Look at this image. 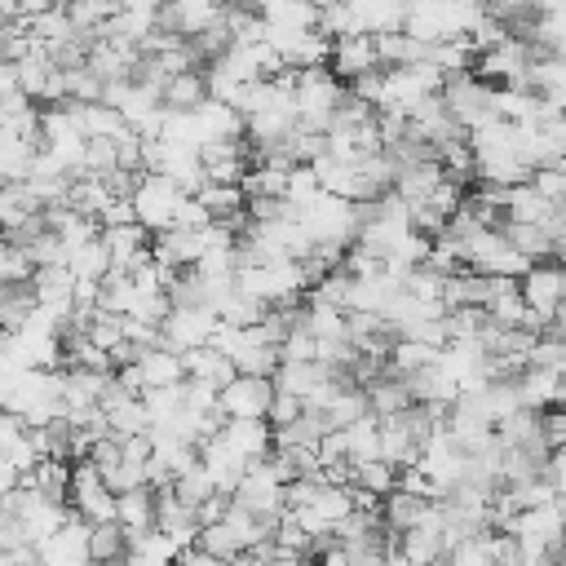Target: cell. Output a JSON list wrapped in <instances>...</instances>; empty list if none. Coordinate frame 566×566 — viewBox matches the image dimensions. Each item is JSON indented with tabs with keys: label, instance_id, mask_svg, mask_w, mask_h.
I'll use <instances>...</instances> for the list:
<instances>
[{
	"label": "cell",
	"instance_id": "obj_21",
	"mask_svg": "<svg viewBox=\"0 0 566 566\" xmlns=\"http://www.w3.org/2000/svg\"><path fill=\"white\" fill-rule=\"evenodd\" d=\"M433 509H438L433 495H424V491H407V486H394V491L380 500V513H385L389 531H407V526L424 522Z\"/></svg>",
	"mask_w": 566,
	"mask_h": 566
},
{
	"label": "cell",
	"instance_id": "obj_35",
	"mask_svg": "<svg viewBox=\"0 0 566 566\" xmlns=\"http://www.w3.org/2000/svg\"><path fill=\"white\" fill-rule=\"evenodd\" d=\"M66 265H71L75 279H102V274L111 270V248L102 243V234H97V239H84L80 248H71Z\"/></svg>",
	"mask_w": 566,
	"mask_h": 566
},
{
	"label": "cell",
	"instance_id": "obj_18",
	"mask_svg": "<svg viewBox=\"0 0 566 566\" xmlns=\"http://www.w3.org/2000/svg\"><path fill=\"white\" fill-rule=\"evenodd\" d=\"M181 358H186V380H199V385H212L217 394H221V385H230L234 380V363H230V354L226 349H217L212 340L208 345H195V349H181Z\"/></svg>",
	"mask_w": 566,
	"mask_h": 566
},
{
	"label": "cell",
	"instance_id": "obj_10",
	"mask_svg": "<svg viewBox=\"0 0 566 566\" xmlns=\"http://www.w3.org/2000/svg\"><path fill=\"white\" fill-rule=\"evenodd\" d=\"M88 526H93V522H84V517L71 509V513H66V522H62L53 535H44V539L35 544L40 562H57V566L93 562V553H88Z\"/></svg>",
	"mask_w": 566,
	"mask_h": 566
},
{
	"label": "cell",
	"instance_id": "obj_2",
	"mask_svg": "<svg viewBox=\"0 0 566 566\" xmlns=\"http://www.w3.org/2000/svg\"><path fill=\"white\" fill-rule=\"evenodd\" d=\"M535 57H539V49L526 40V35H504V40H495L491 49H482L478 53V62H473V71L482 75V80H491V84H526L531 88V66H535Z\"/></svg>",
	"mask_w": 566,
	"mask_h": 566
},
{
	"label": "cell",
	"instance_id": "obj_49",
	"mask_svg": "<svg viewBox=\"0 0 566 566\" xmlns=\"http://www.w3.org/2000/svg\"><path fill=\"white\" fill-rule=\"evenodd\" d=\"M0 181H9V159L0 155Z\"/></svg>",
	"mask_w": 566,
	"mask_h": 566
},
{
	"label": "cell",
	"instance_id": "obj_12",
	"mask_svg": "<svg viewBox=\"0 0 566 566\" xmlns=\"http://www.w3.org/2000/svg\"><path fill=\"white\" fill-rule=\"evenodd\" d=\"M327 66H332V75H340V80H354L358 71L380 66L376 31H349V35H336V40H332V53H327Z\"/></svg>",
	"mask_w": 566,
	"mask_h": 566
},
{
	"label": "cell",
	"instance_id": "obj_11",
	"mask_svg": "<svg viewBox=\"0 0 566 566\" xmlns=\"http://www.w3.org/2000/svg\"><path fill=\"white\" fill-rule=\"evenodd\" d=\"M150 256L168 270H181V265H199L203 256V226H168V230H155L150 234Z\"/></svg>",
	"mask_w": 566,
	"mask_h": 566
},
{
	"label": "cell",
	"instance_id": "obj_20",
	"mask_svg": "<svg viewBox=\"0 0 566 566\" xmlns=\"http://www.w3.org/2000/svg\"><path fill=\"white\" fill-rule=\"evenodd\" d=\"M137 371H142V385H146V389L181 385V380H186V358H181V349H172V345H150V349H142ZM146 389H142V394H146Z\"/></svg>",
	"mask_w": 566,
	"mask_h": 566
},
{
	"label": "cell",
	"instance_id": "obj_38",
	"mask_svg": "<svg viewBox=\"0 0 566 566\" xmlns=\"http://www.w3.org/2000/svg\"><path fill=\"white\" fill-rule=\"evenodd\" d=\"M111 168H115V137H88L75 177H80V172H84V177H106Z\"/></svg>",
	"mask_w": 566,
	"mask_h": 566
},
{
	"label": "cell",
	"instance_id": "obj_14",
	"mask_svg": "<svg viewBox=\"0 0 566 566\" xmlns=\"http://www.w3.org/2000/svg\"><path fill=\"white\" fill-rule=\"evenodd\" d=\"M155 495H159L155 526H159V531H164V535H168L177 548L195 544V539H199V526H203V522H199V509H195V504H186V500H181L172 486H159Z\"/></svg>",
	"mask_w": 566,
	"mask_h": 566
},
{
	"label": "cell",
	"instance_id": "obj_48",
	"mask_svg": "<svg viewBox=\"0 0 566 566\" xmlns=\"http://www.w3.org/2000/svg\"><path fill=\"white\" fill-rule=\"evenodd\" d=\"M557 407L566 411V371H562V389H557Z\"/></svg>",
	"mask_w": 566,
	"mask_h": 566
},
{
	"label": "cell",
	"instance_id": "obj_29",
	"mask_svg": "<svg viewBox=\"0 0 566 566\" xmlns=\"http://www.w3.org/2000/svg\"><path fill=\"white\" fill-rule=\"evenodd\" d=\"M553 212H557V203L544 199L531 181H517V186H509V195H504V217H509V221H548V226H553Z\"/></svg>",
	"mask_w": 566,
	"mask_h": 566
},
{
	"label": "cell",
	"instance_id": "obj_5",
	"mask_svg": "<svg viewBox=\"0 0 566 566\" xmlns=\"http://www.w3.org/2000/svg\"><path fill=\"white\" fill-rule=\"evenodd\" d=\"M296 221L305 226V234L314 243H354L358 239V230H354V203L340 199V195H332V190H318L296 212Z\"/></svg>",
	"mask_w": 566,
	"mask_h": 566
},
{
	"label": "cell",
	"instance_id": "obj_27",
	"mask_svg": "<svg viewBox=\"0 0 566 566\" xmlns=\"http://www.w3.org/2000/svg\"><path fill=\"white\" fill-rule=\"evenodd\" d=\"M57 66H53V57H49V49L44 44H31L18 62H13V75H18V88L31 97V102H40L44 97V88H49V75H53Z\"/></svg>",
	"mask_w": 566,
	"mask_h": 566
},
{
	"label": "cell",
	"instance_id": "obj_3",
	"mask_svg": "<svg viewBox=\"0 0 566 566\" xmlns=\"http://www.w3.org/2000/svg\"><path fill=\"white\" fill-rule=\"evenodd\" d=\"M442 102H447V111H451L464 128H478V124H486V119L500 115V111H495V84L482 80L478 71H455V75H447V80H442Z\"/></svg>",
	"mask_w": 566,
	"mask_h": 566
},
{
	"label": "cell",
	"instance_id": "obj_34",
	"mask_svg": "<svg viewBox=\"0 0 566 566\" xmlns=\"http://www.w3.org/2000/svg\"><path fill=\"white\" fill-rule=\"evenodd\" d=\"M80 124H84V137H115L128 128V119L111 106V102H80Z\"/></svg>",
	"mask_w": 566,
	"mask_h": 566
},
{
	"label": "cell",
	"instance_id": "obj_24",
	"mask_svg": "<svg viewBox=\"0 0 566 566\" xmlns=\"http://www.w3.org/2000/svg\"><path fill=\"white\" fill-rule=\"evenodd\" d=\"M18 482H31L35 491H44L49 500H62L71 504V460H57V455H40Z\"/></svg>",
	"mask_w": 566,
	"mask_h": 566
},
{
	"label": "cell",
	"instance_id": "obj_13",
	"mask_svg": "<svg viewBox=\"0 0 566 566\" xmlns=\"http://www.w3.org/2000/svg\"><path fill=\"white\" fill-rule=\"evenodd\" d=\"M221 438H226L248 464H256V460H265V455L274 451V424H270L265 416H230V420L221 424Z\"/></svg>",
	"mask_w": 566,
	"mask_h": 566
},
{
	"label": "cell",
	"instance_id": "obj_37",
	"mask_svg": "<svg viewBox=\"0 0 566 566\" xmlns=\"http://www.w3.org/2000/svg\"><path fill=\"white\" fill-rule=\"evenodd\" d=\"M318 31L336 40V35L363 31V22H358V13L349 9V0H323V4H318Z\"/></svg>",
	"mask_w": 566,
	"mask_h": 566
},
{
	"label": "cell",
	"instance_id": "obj_33",
	"mask_svg": "<svg viewBox=\"0 0 566 566\" xmlns=\"http://www.w3.org/2000/svg\"><path fill=\"white\" fill-rule=\"evenodd\" d=\"M27 31H31V40H35V44H57V40L75 35L80 27L71 22L66 4H53V9H40V13H31V18H27Z\"/></svg>",
	"mask_w": 566,
	"mask_h": 566
},
{
	"label": "cell",
	"instance_id": "obj_36",
	"mask_svg": "<svg viewBox=\"0 0 566 566\" xmlns=\"http://www.w3.org/2000/svg\"><path fill=\"white\" fill-rule=\"evenodd\" d=\"M172 491H177L186 504H195V509H199L203 500H212V495H217V482H212V473L203 469V460H195L190 469H181V473L172 478ZM221 495H226V491H221Z\"/></svg>",
	"mask_w": 566,
	"mask_h": 566
},
{
	"label": "cell",
	"instance_id": "obj_28",
	"mask_svg": "<svg viewBox=\"0 0 566 566\" xmlns=\"http://www.w3.org/2000/svg\"><path fill=\"white\" fill-rule=\"evenodd\" d=\"M442 181H447L442 159H420V164H411V168H402V172H398L394 190H398L407 203H420V199H429V195H433Z\"/></svg>",
	"mask_w": 566,
	"mask_h": 566
},
{
	"label": "cell",
	"instance_id": "obj_4",
	"mask_svg": "<svg viewBox=\"0 0 566 566\" xmlns=\"http://www.w3.org/2000/svg\"><path fill=\"white\" fill-rule=\"evenodd\" d=\"M186 195H190V190H186L177 177H168V172H142L137 195H133L137 221H142L150 234H155V230H168V226L177 221V212H181Z\"/></svg>",
	"mask_w": 566,
	"mask_h": 566
},
{
	"label": "cell",
	"instance_id": "obj_42",
	"mask_svg": "<svg viewBox=\"0 0 566 566\" xmlns=\"http://www.w3.org/2000/svg\"><path fill=\"white\" fill-rule=\"evenodd\" d=\"M35 274V261H31V252H22L18 243H9L4 234H0V283H13V279H31Z\"/></svg>",
	"mask_w": 566,
	"mask_h": 566
},
{
	"label": "cell",
	"instance_id": "obj_8",
	"mask_svg": "<svg viewBox=\"0 0 566 566\" xmlns=\"http://www.w3.org/2000/svg\"><path fill=\"white\" fill-rule=\"evenodd\" d=\"M217 323H221V314H217L212 305H172V310L164 314L159 332H164V345H172V349H195V345H208V340H212Z\"/></svg>",
	"mask_w": 566,
	"mask_h": 566
},
{
	"label": "cell",
	"instance_id": "obj_46",
	"mask_svg": "<svg viewBox=\"0 0 566 566\" xmlns=\"http://www.w3.org/2000/svg\"><path fill=\"white\" fill-rule=\"evenodd\" d=\"M544 327H548V332H557V336H566V301L557 305V314H553V318H548Z\"/></svg>",
	"mask_w": 566,
	"mask_h": 566
},
{
	"label": "cell",
	"instance_id": "obj_43",
	"mask_svg": "<svg viewBox=\"0 0 566 566\" xmlns=\"http://www.w3.org/2000/svg\"><path fill=\"white\" fill-rule=\"evenodd\" d=\"M544 199H553V203H562L566 199V168L562 164H539V168H531V177H526Z\"/></svg>",
	"mask_w": 566,
	"mask_h": 566
},
{
	"label": "cell",
	"instance_id": "obj_41",
	"mask_svg": "<svg viewBox=\"0 0 566 566\" xmlns=\"http://www.w3.org/2000/svg\"><path fill=\"white\" fill-rule=\"evenodd\" d=\"M526 363H544V367L566 371V336H557V332L539 327V336L531 340V358H526Z\"/></svg>",
	"mask_w": 566,
	"mask_h": 566
},
{
	"label": "cell",
	"instance_id": "obj_9",
	"mask_svg": "<svg viewBox=\"0 0 566 566\" xmlns=\"http://www.w3.org/2000/svg\"><path fill=\"white\" fill-rule=\"evenodd\" d=\"M217 402H221L226 416H270V402H274V376L234 371V380L221 385Z\"/></svg>",
	"mask_w": 566,
	"mask_h": 566
},
{
	"label": "cell",
	"instance_id": "obj_17",
	"mask_svg": "<svg viewBox=\"0 0 566 566\" xmlns=\"http://www.w3.org/2000/svg\"><path fill=\"white\" fill-rule=\"evenodd\" d=\"M208 97H212V88H208V71H203V66L172 71V75L164 80V88H159V102H164L168 111H199Z\"/></svg>",
	"mask_w": 566,
	"mask_h": 566
},
{
	"label": "cell",
	"instance_id": "obj_15",
	"mask_svg": "<svg viewBox=\"0 0 566 566\" xmlns=\"http://www.w3.org/2000/svg\"><path fill=\"white\" fill-rule=\"evenodd\" d=\"M102 243L111 248V265L115 270H137L142 261H150V230L142 221L102 226Z\"/></svg>",
	"mask_w": 566,
	"mask_h": 566
},
{
	"label": "cell",
	"instance_id": "obj_25",
	"mask_svg": "<svg viewBox=\"0 0 566 566\" xmlns=\"http://www.w3.org/2000/svg\"><path fill=\"white\" fill-rule=\"evenodd\" d=\"M531 88L539 93V102L566 111V57L562 53H539L531 66Z\"/></svg>",
	"mask_w": 566,
	"mask_h": 566
},
{
	"label": "cell",
	"instance_id": "obj_26",
	"mask_svg": "<svg viewBox=\"0 0 566 566\" xmlns=\"http://www.w3.org/2000/svg\"><path fill=\"white\" fill-rule=\"evenodd\" d=\"M376 49H380V66H411L429 57V40L411 35L407 27L398 31H376Z\"/></svg>",
	"mask_w": 566,
	"mask_h": 566
},
{
	"label": "cell",
	"instance_id": "obj_22",
	"mask_svg": "<svg viewBox=\"0 0 566 566\" xmlns=\"http://www.w3.org/2000/svg\"><path fill=\"white\" fill-rule=\"evenodd\" d=\"M517 389H522V407L548 411V407H557L562 371H557V367H544V363H526V367L517 371Z\"/></svg>",
	"mask_w": 566,
	"mask_h": 566
},
{
	"label": "cell",
	"instance_id": "obj_23",
	"mask_svg": "<svg viewBox=\"0 0 566 566\" xmlns=\"http://www.w3.org/2000/svg\"><path fill=\"white\" fill-rule=\"evenodd\" d=\"M504 226V234L513 239V248L517 252H526L531 261H544V256H557V234H553V226L548 221H500Z\"/></svg>",
	"mask_w": 566,
	"mask_h": 566
},
{
	"label": "cell",
	"instance_id": "obj_7",
	"mask_svg": "<svg viewBox=\"0 0 566 566\" xmlns=\"http://www.w3.org/2000/svg\"><path fill=\"white\" fill-rule=\"evenodd\" d=\"M71 509L84 522H111L115 517V491L106 486V478L97 473V464L84 460V455L71 460Z\"/></svg>",
	"mask_w": 566,
	"mask_h": 566
},
{
	"label": "cell",
	"instance_id": "obj_40",
	"mask_svg": "<svg viewBox=\"0 0 566 566\" xmlns=\"http://www.w3.org/2000/svg\"><path fill=\"white\" fill-rule=\"evenodd\" d=\"M349 84V93L354 97H363V102H371L376 111L385 106V88H389V66H371V71H358L354 80H345Z\"/></svg>",
	"mask_w": 566,
	"mask_h": 566
},
{
	"label": "cell",
	"instance_id": "obj_31",
	"mask_svg": "<svg viewBox=\"0 0 566 566\" xmlns=\"http://www.w3.org/2000/svg\"><path fill=\"white\" fill-rule=\"evenodd\" d=\"M526 40H531L539 53H562V57H566V4L539 9V18L526 27Z\"/></svg>",
	"mask_w": 566,
	"mask_h": 566
},
{
	"label": "cell",
	"instance_id": "obj_39",
	"mask_svg": "<svg viewBox=\"0 0 566 566\" xmlns=\"http://www.w3.org/2000/svg\"><path fill=\"white\" fill-rule=\"evenodd\" d=\"M119 0H66V13L80 31H97L106 18H115Z\"/></svg>",
	"mask_w": 566,
	"mask_h": 566
},
{
	"label": "cell",
	"instance_id": "obj_6",
	"mask_svg": "<svg viewBox=\"0 0 566 566\" xmlns=\"http://www.w3.org/2000/svg\"><path fill=\"white\" fill-rule=\"evenodd\" d=\"M517 283H522V296H526L531 314H535L539 323H548V318L557 314V305L566 301V261H557V256L531 261V265L517 274Z\"/></svg>",
	"mask_w": 566,
	"mask_h": 566
},
{
	"label": "cell",
	"instance_id": "obj_44",
	"mask_svg": "<svg viewBox=\"0 0 566 566\" xmlns=\"http://www.w3.org/2000/svg\"><path fill=\"white\" fill-rule=\"evenodd\" d=\"M305 411V398H296V394H287V389H279L274 385V402H270V424H287V420H296Z\"/></svg>",
	"mask_w": 566,
	"mask_h": 566
},
{
	"label": "cell",
	"instance_id": "obj_45",
	"mask_svg": "<svg viewBox=\"0 0 566 566\" xmlns=\"http://www.w3.org/2000/svg\"><path fill=\"white\" fill-rule=\"evenodd\" d=\"M119 221H137V208H133V199H115L102 217H97V226H119Z\"/></svg>",
	"mask_w": 566,
	"mask_h": 566
},
{
	"label": "cell",
	"instance_id": "obj_30",
	"mask_svg": "<svg viewBox=\"0 0 566 566\" xmlns=\"http://www.w3.org/2000/svg\"><path fill=\"white\" fill-rule=\"evenodd\" d=\"M363 389H367V402H371L376 416H394V411H402L407 402H416L411 389H407V380H402L394 367H389L385 376H376L371 385H363Z\"/></svg>",
	"mask_w": 566,
	"mask_h": 566
},
{
	"label": "cell",
	"instance_id": "obj_1",
	"mask_svg": "<svg viewBox=\"0 0 566 566\" xmlns=\"http://www.w3.org/2000/svg\"><path fill=\"white\" fill-rule=\"evenodd\" d=\"M296 119L301 128H314V133H327L340 97H345V80L332 75V66H301L296 71Z\"/></svg>",
	"mask_w": 566,
	"mask_h": 566
},
{
	"label": "cell",
	"instance_id": "obj_32",
	"mask_svg": "<svg viewBox=\"0 0 566 566\" xmlns=\"http://www.w3.org/2000/svg\"><path fill=\"white\" fill-rule=\"evenodd\" d=\"M88 553H93V562H128V531L115 517L93 522L88 526Z\"/></svg>",
	"mask_w": 566,
	"mask_h": 566
},
{
	"label": "cell",
	"instance_id": "obj_16",
	"mask_svg": "<svg viewBox=\"0 0 566 566\" xmlns=\"http://www.w3.org/2000/svg\"><path fill=\"white\" fill-rule=\"evenodd\" d=\"M398 557H407V562H442L447 557V531H442L438 509L424 522L398 531Z\"/></svg>",
	"mask_w": 566,
	"mask_h": 566
},
{
	"label": "cell",
	"instance_id": "obj_19",
	"mask_svg": "<svg viewBox=\"0 0 566 566\" xmlns=\"http://www.w3.org/2000/svg\"><path fill=\"white\" fill-rule=\"evenodd\" d=\"M155 513H159V495L155 486H128V491H115V522L128 531V535H142L155 526Z\"/></svg>",
	"mask_w": 566,
	"mask_h": 566
},
{
	"label": "cell",
	"instance_id": "obj_47",
	"mask_svg": "<svg viewBox=\"0 0 566 566\" xmlns=\"http://www.w3.org/2000/svg\"><path fill=\"white\" fill-rule=\"evenodd\" d=\"M164 0H119V9H159Z\"/></svg>",
	"mask_w": 566,
	"mask_h": 566
}]
</instances>
